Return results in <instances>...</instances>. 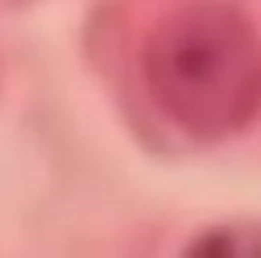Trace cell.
Wrapping results in <instances>:
<instances>
[{
  "mask_svg": "<svg viewBox=\"0 0 261 258\" xmlns=\"http://www.w3.org/2000/svg\"><path fill=\"white\" fill-rule=\"evenodd\" d=\"M140 76L179 129L218 140L261 111V36L225 0H190L143 40Z\"/></svg>",
  "mask_w": 261,
  "mask_h": 258,
  "instance_id": "obj_1",
  "label": "cell"
}]
</instances>
